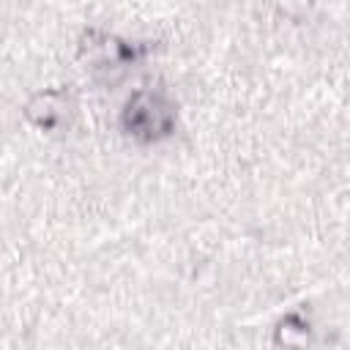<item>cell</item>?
I'll use <instances>...</instances> for the list:
<instances>
[{
	"instance_id": "cell-1",
	"label": "cell",
	"mask_w": 350,
	"mask_h": 350,
	"mask_svg": "<svg viewBox=\"0 0 350 350\" xmlns=\"http://www.w3.org/2000/svg\"><path fill=\"white\" fill-rule=\"evenodd\" d=\"M172 118H175L172 104H167L164 96H159V93H137L126 107L129 131L137 137H145V139L167 134L172 126Z\"/></svg>"
}]
</instances>
